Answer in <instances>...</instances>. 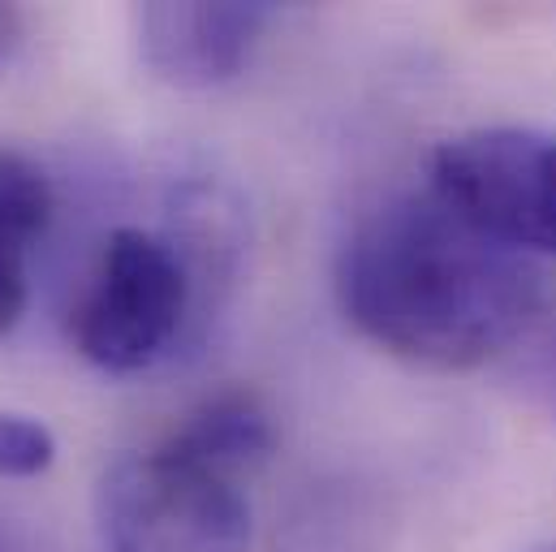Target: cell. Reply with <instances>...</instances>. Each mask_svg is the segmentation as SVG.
<instances>
[{"label":"cell","instance_id":"2","mask_svg":"<svg viewBox=\"0 0 556 552\" xmlns=\"http://www.w3.org/2000/svg\"><path fill=\"white\" fill-rule=\"evenodd\" d=\"M225 238V234H220ZM220 238L203 234L117 225L83 285V298L70 319L74 350L104 376H139L168 359L207 306L212 289L225 285Z\"/></svg>","mask_w":556,"mask_h":552},{"label":"cell","instance_id":"9","mask_svg":"<svg viewBox=\"0 0 556 552\" xmlns=\"http://www.w3.org/2000/svg\"><path fill=\"white\" fill-rule=\"evenodd\" d=\"M522 385H527L531 402L556 418V328L531 346V354L522 363Z\"/></svg>","mask_w":556,"mask_h":552},{"label":"cell","instance_id":"3","mask_svg":"<svg viewBox=\"0 0 556 552\" xmlns=\"http://www.w3.org/2000/svg\"><path fill=\"white\" fill-rule=\"evenodd\" d=\"M96 552H247L251 505L238 479L168 440L122 453L96 484Z\"/></svg>","mask_w":556,"mask_h":552},{"label":"cell","instance_id":"1","mask_svg":"<svg viewBox=\"0 0 556 552\" xmlns=\"http://www.w3.org/2000/svg\"><path fill=\"white\" fill-rule=\"evenodd\" d=\"M548 268L501 247L427 186L358 216L337 255V302L363 341L422 367L475 372L522 346L544 311Z\"/></svg>","mask_w":556,"mask_h":552},{"label":"cell","instance_id":"4","mask_svg":"<svg viewBox=\"0 0 556 552\" xmlns=\"http://www.w3.org/2000/svg\"><path fill=\"white\" fill-rule=\"evenodd\" d=\"M422 186L501 247L556 260V130L479 126L444 138Z\"/></svg>","mask_w":556,"mask_h":552},{"label":"cell","instance_id":"6","mask_svg":"<svg viewBox=\"0 0 556 552\" xmlns=\"http://www.w3.org/2000/svg\"><path fill=\"white\" fill-rule=\"evenodd\" d=\"M52 225V181L22 155L0 147V341L22 324L30 302V260Z\"/></svg>","mask_w":556,"mask_h":552},{"label":"cell","instance_id":"7","mask_svg":"<svg viewBox=\"0 0 556 552\" xmlns=\"http://www.w3.org/2000/svg\"><path fill=\"white\" fill-rule=\"evenodd\" d=\"M164 440L177 453L203 462L207 471L242 484L247 475H255L273 457L277 427H273L268 406L255 393L225 389V393H212L207 402H199Z\"/></svg>","mask_w":556,"mask_h":552},{"label":"cell","instance_id":"8","mask_svg":"<svg viewBox=\"0 0 556 552\" xmlns=\"http://www.w3.org/2000/svg\"><path fill=\"white\" fill-rule=\"evenodd\" d=\"M56 462V436L35 414L0 411V479H39Z\"/></svg>","mask_w":556,"mask_h":552},{"label":"cell","instance_id":"5","mask_svg":"<svg viewBox=\"0 0 556 552\" xmlns=\"http://www.w3.org/2000/svg\"><path fill=\"white\" fill-rule=\"evenodd\" d=\"M277 9L273 4H139L135 9V39L142 65L181 91H207L233 83L260 52Z\"/></svg>","mask_w":556,"mask_h":552},{"label":"cell","instance_id":"10","mask_svg":"<svg viewBox=\"0 0 556 552\" xmlns=\"http://www.w3.org/2000/svg\"><path fill=\"white\" fill-rule=\"evenodd\" d=\"M22 35H26V17L17 4H0V70L13 61V52L22 48Z\"/></svg>","mask_w":556,"mask_h":552},{"label":"cell","instance_id":"11","mask_svg":"<svg viewBox=\"0 0 556 552\" xmlns=\"http://www.w3.org/2000/svg\"><path fill=\"white\" fill-rule=\"evenodd\" d=\"M553 552H556V549H553Z\"/></svg>","mask_w":556,"mask_h":552}]
</instances>
